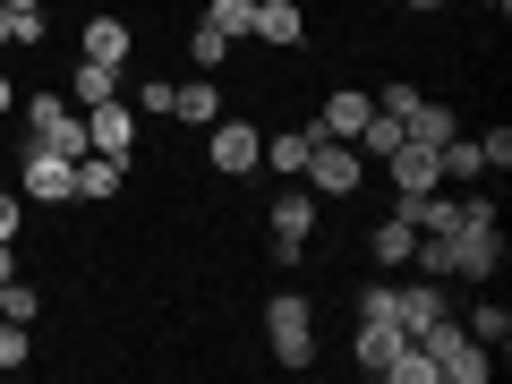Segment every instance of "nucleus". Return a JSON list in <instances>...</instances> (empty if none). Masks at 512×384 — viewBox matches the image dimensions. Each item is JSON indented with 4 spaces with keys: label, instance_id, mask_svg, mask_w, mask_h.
Returning a JSON list of instances; mask_svg holds the SVG:
<instances>
[{
    "label": "nucleus",
    "instance_id": "f03ea898",
    "mask_svg": "<svg viewBox=\"0 0 512 384\" xmlns=\"http://www.w3.org/2000/svg\"><path fill=\"white\" fill-rule=\"evenodd\" d=\"M265 342H274L282 367H308L316 359V308H308V291H274V299H265Z\"/></svg>",
    "mask_w": 512,
    "mask_h": 384
},
{
    "label": "nucleus",
    "instance_id": "a211bd4d",
    "mask_svg": "<svg viewBox=\"0 0 512 384\" xmlns=\"http://www.w3.org/2000/svg\"><path fill=\"white\" fill-rule=\"evenodd\" d=\"M120 188H128V163H120V154H86V163H77V197L103 205V197H120Z\"/></svg>",
    "mask_w": 512,
    "mask_h": 384
},
{
    "label": "nucleus",
    "instance_id": "2eb2a0df",
    "mask_svg": "<svg viewBox=\"0 0 512 384\" xmlns=\"http://www.w3.org/2000/svg\"><path fill=\"white\" fill-rule=\"evenodd\" d=\"M120 86H128V69H103V60H77V77H69V103H77V111H94V103H111Z\"/></svg>",
    "mask_w": 512,
    "mask_h": 384
},
{
    "label": "nucleus",
    "instance_id": "bb28decb",
    "mask_svg": "<svg viewBox=\"0 0 512 384\" xmlns=\"http://www.w3.org/2000/svg\"><path fill=\"white\" fill-rule=\"evenodd\" d=\"M188 60H197V69H205V77H214V69H222V60H231V43H222V35H214V26H197V35H188Z\"/></svg>",
    "mask_w": 512,
    "mask_h": 384
},
{
    "label": "nucleus",
    "instance_id": "9d476101",
    "mask_svg": "<svg viewBox=\"0 0 512 384\" xmlns=\"http://www.w3.org/2000/svg\"><path fill=\"white\" fill-rule=\"evenodd\" d=\"M367 111H376V94H367V86H333L325 111H316V137H350V146H359Z\"/></svg>",
    "mask_w": 512,
    "mask_h": 384
},
{
    "label": "nucleus",
    "instance_id": "4c0bfd02",
    "mask_svg": "<svg viewBox=\"0 0 512 384\" xmlns=\"http://www.w3.org/2000/svg\"><path fill=\"white\" fill-rule=\"evenodd\" d=\"M9 9H43V0H9Z\"/></svg>",
    "mask_w": 512,
    "mask_h": 384
},
{
    "label": "nucleus",
    "instance_id": "473e14b6",
    "mask_svg": "<svg viewBox=\"0 0 512 384\" xmlns=\"http://www.w3.org/2000/svg\"><path fill=\"white\" fill-rule=\"evenodd\" d=\"M0 282H18V239H0Z\"/></svg>",
    "mask_w": 512,
    "mask_h": 384
},
{
    "label": "nucleus",
    "instance_id": "9b49d317",
    "mask_svg": "<svg viewBox=\"0 0 512 384\" xmlns=\"http://www.w3.org/2000/svg\"><path fill=\"white\" fill-rule=\"evenodd\" d=\"M248 35H256V43H274V52H299V35H308V9H299V0H256Z\"/></svg>",
    "mask_w": 512,
    "mask_h": 384
},
{
    "label": "nucleus",
    "instance_id": "72a5a7b5",
    "mask_svg": "<svg viewBox=\"0 0 512 384\" xmlns=\"http://www.w3.org/2000/svg\"><path fill=\"white\" fill-rule=\"evenodd\" d=\"M9 26H18V9H9V0H0V43H9Z\"/></svg>",
    "mask_w": 512,
    "mask_h": 384
},
{
    "label": "nucleus",
    "instance_id": "c756f323",
    "mask_svg": "<svg viewBox=\"0 0 512 384\" xmlns=\"http://www.w3.org/2000/svg\"><path fill=\"white\" fill-rule=\"evenodd\" d=\"M478 154H487V171H512V128H487V137H478Z\"/></svg>",
    "mask_w": 512,
    "mask_h": 384
},
{
    "label": "nucleus",
    "instance_id": "ddd939ff",
    "mask_svg": "<svg viewBox=\"0 0 512 384\" xmlns=\"http://www.w3.org/2000/svg\"><path fill=\"white\" fill-rule=\"evenodd\" d=\"M128 52H137L128 18H86V52H77V60H103V69H128Z\"/></svg>",
    "mask_w": 512,
    "mask_h": 384
},
{
    "label": "nucleus",
    "instance_id": "7ed1b4c3",
    "mask_svg": "<svg viewBox=\"0 0 512 384\" xmlns=\"http://www.w3.org/2000/svg\"><path fill=\"white\" fill-rule=\"evenodd\" d=\"M26 137H35L43 154H69V163H86V111L69 103V94H35V103H26Z\"/></svg>",
    "mask_w": 512,
    "mask_h": 384
},
{
    "label": "nucleus",
    "instance_id": "aec40b11",
    "mask_svg": "<svg viewBox=\"0 0 512 384\" xmlns=\"http://www.w3.org/2000/svg\"><path fill=\"white\" fill-rule=\"evenodd\" d=\"M436 316H444V291H436V282H402V333L436 325Z\"/></svg>",
    "mask_w": 512,
    "mask_h": 384
},
{
    "label": "nucleus",
    "instance_id": "412c9836",
    "mask_svg": "<svg viewBox=\"0 0 512 384\" xmlns=\"http://www.w3.org/2000/svg\"><path fill=\"white\" fill-rule=\"evenodd\" d=\"M384 376H393V384H444V376H436V359H427L419 342H402V350H393V359H384Z\"/></svg>",
    "mask_w": 512,
    "mask_h": 384
},
{
    "label": "nucleus",
    "instance_id": "4be33fe9",
    "mask_svg": "<svg viewBox=\"0 0 512 384\" xmlns=\"http://www.w3.org/2000/svg\"><path fill=\"white\" fill-rule=\"evenodd\" d=\"M461 325H470V333H478V342H487V350H504V342H512V316L495 308V299H478V308L461 316Z\"/></svg>",
    "mask_w": 512,
    "mask_h": 384
},
{
    "label": "nucleus",
    "instance_id": "4468645a",
    "mask_svg": "<svg viewBox=\"0 0 512 384\" xmlns=\"http://www.w3.org/2000/svg\"><path fill=\"white\" fill-rule=\"evenodd\" d=\"M171 120L214 128V120H222V86H214V77H188V86H171Z\"/></svg>",
    "mask_w": 512,
    "mask_h": 384
},
{
    "label": "nucleus",
    "instance_id": "7c9ffc66",
    "mask_svg": "<svg viewBox=\"0 0 512 384\" xmlns=\"http://www.w3.org/2000/svg\"><path fill=\"white\" fill-rule=\"evenodd\" d=\"M43 35H52V26H43V9H18V26H9V43H26V52H35Z\"/></svg>",
    "mask_w": 512,
    "mask_h": 384
},
{
    "label": "nucleus",
    "instance_id": "c85d7f7f",
    "mask_svg": "<svg viewBox=\"0 0 512 384\" xmlns=\"http://www.w3.org/2000/svg\"><path fill=\"white\" fill-rule=\"evenodd\" d=\"M35 308H43V299L26 291V282H0V316H18V325H35Z\"/></svg>",
    "mask_w": 512,
    "mask_h": 384
},
{
    "label": "nucleus",
    "instance_id": "423d86ee",
    "mask_svg": "<svg viewBox=\"0 0 512 384\" xmlns=\"http://www.w3.org/2000/svg\"><path fill=\"white\" fill-rule=\"evenodd\" d=\"M205 154H214L222 180H248V171L265 163V128H256V120H231V111H222V120L205 128Z\"/></svg>",
    "mask_w": 512,
    "mask_h": 384
},
{
    "label": "nucleus",
    "instance_id": "0eeeda50",
    "mask_svg": "<svg viewBox=\"0 0 512 384\" xmlns=\"http://www.w3.org/2000/svg\"><path fill=\"white\" fill-rule=\"evenodd\" d=\"M18 197H26V205H77V163H69V154L26 146V163H18Z\"/></svg>",
    "mask_w": 512,
    "mask_h": 384
},
{
    "label": "nucleus",
    "instance_id": "a878e982",
    "mask_svg": "<svg viewBox=\"0 0 512 384\" xmlns=\"http://www.w3.org/2000/svg\"><path fill=\"white\" fill-rule=\"evenodd\" d=\"M359 316H393V325H402V282H367V291H359Z\"/></svg>",
    "mask_w": 512,
    "mask_h": 384
},
{
    "label": "nucleus",
    "instance_id": "cd10ccee",
    "mask_svg": "<svg viewBox=\"0 0 512 384\" xmlns=\"http://www.w3.org/2000/svg\"><path fill=\"white\" fill-rule=\"evenodd\" d=\"M18 367H26V325L0 316V376H18Z\"/></svg>",
    "mask_w": 512,
    "mask_h": 384
},
{
    "label": "nucleus",
    "instance_id": "dca6fc26",
    "mask_svg": "<svg viewBox=\"0 0 512 384\" xmlns=\"http://www.w3.org/2000/svg\"><path fill=\"white\" fill-rule=\"evenodd\" d=\"M410 239H419V231H410L402 214H384V222H367V256H376L384 274H393V265H410Z\"/></svg>",
    "mask_w": 512,
    "mask_h": 384
},
{
    "label": "nucleus",
    "instance_id": "20e7f679",
    "mask_svg": "<svg viewBox=\"0 0 512 384\" xmlns=\"http://www.w3.org/2000/svg\"><path fill=\"white\" fill-rule=\"evenodd\" d=\"M299 180H308L325 205H333V197H359V188H367V154L350 146V137H316V154H308Z\"/></svg>",
    "mask_w": 512,
    "mask_h": 384
},
{
    "label": "nucleus",
    "instance_id": "6ab92c4d",
    "mask_svg": "<svg viewBox=\"0 0 512 384\" xmlns=\"http://www.w3.org/2000/svg\"><path fill=\"white\" fill-rule=\"evenodd\" d=\"M436 163H444V180H487V154H478V137H461V128L436 146Z\"/></svg>",
    "mask_w": 512,
    "mask_h": 384
},
{
    "label": "nucleus",
    "instance_id": "393cba45",
    "mask_svg": "<svg viewBox=\"0 0 512 384\" xmlns=\"http://www.w3.org/2000/svg\"><path fill=\"white\" fill-rule=\"evenodd\" d=\"M402 146V120L393 111H367V128H359V154H393Z\"/></svg>",
    "mask_w": 512,
    "mask_h": 384
},
{
    "label": "nucleus",
    "instance_id": "5701e85b",
    "mask_svg": "<svg viewBox=\"0 0 512 384\" xmlns=\"http://www.w3.org/2000/svg\"><path fill=\"white\" fill-rule=\"evenodd\" d=\"M248 18H256V0H214V9H205V26H214L222 43H239V35H248Z\"/></svg>",
    "mask_w": 512,
    "mask_h": 384
},
{
    "label": "nucleus",
    "instance_id": "f704fd0d",
    "mask_svg": "<svg viewBox=\"0 0 512 384\" xmlns=\"http://www.w3.org/2000/svg\"><path fill=\"white\" fill-rule=\"evenodd\" d=\"M478 9H487V18H512V0H478Z\"/></svg>",
    "mask_w": 512,
    "mask_h": 384
},
{
    "label": "nucleus",
    "instance_id": "f3484780",
    "mask_svg": "<svg viewBox=\"0 0 512 384\" xmlns=\"http://www.w3.org/2000/svg\"><path fill=\"white\" fill-rule=\"evenodd\" d=\"M308 154H316V120H308V128H282V137H265V163H274L282 180H299V171H308Z\"/></svg>",
    "mask_w": 512,
    "mask_h": 384
},
{
    "label": "nucleus",
    "instance_id": "2f4dec72",
    "mask_svg": "<svg viewBox=\"0 0 512 384\" xmlns=\"http://www.w3.org/2000/svg\"><path fill=\"white\" fill-rule=\"evenodd\" d=\"M18 222H26V197H18V188H0V239H18Z\"/></svg>",
    "mask_w": 512,
    "mask_h": 384
},
{
    "label": "nucleus",
    "instance_id": "39448f33",
    "mask_svg": "<svg viewBox=\"0 0 512 384\" xmlns=\"http://www.w3.org/2000/svg\"><path fill=\"white\" fill-rule=\"evenodd\" d=\"M316 214H325V197H316L308 180H282V197L265 205V222H274V256H282V265H291V256L316 239Z\"/></svg>",
    "mask_w": 512,
    "mask_h": 384
},
{
    "label": "nucleus",
    "instance_id": "b1692460",
    "mask_svg": "<svg viewBox=\"0 0 512 384\" xmlns=\"http://www.w3.org/2000/svg\"><path fill=\"white\" fill-rule=\"evenodd\" d=\"M128 94V111H137V120H171V86L163 77H146V86H120Z\"/></svg>",
    "mask_w": 512,
    "mask_h": 384
},
{
    "label": "nucleus",
    "instance_id": "e433bc0d",
    "mask_svg": "<svg viewBox=\"0 0 512 384\" xmlns=\"http://www.w3.org/2000/svg\"><path fill=\"white\" fill-rule=\"evenodd\" d=\"M410 9H444V0H410Z\"/></svg>",
    "mask_w": 512,
    "mask_h": 384
},
{
    "label": "nucleus",
    "instance_id": "f8f14e48",
    "mask_svg": "<svg viewBox=\"0 0 512 384\" xmlns=\"http://www.w3.org/2000/svg\"><path fill=\"white\" fill-rule=\"evenodd\" d=\"M402 342H410V333L393 325V316H359V333H350V359H359L367 376H384V359H393Z\"/></svg>",
    "mask_w": 512,
    "mask_h": 384
},
{
    "label": "nucleus",
    "instance_id": "1a4fd4ad",
    "mask_svg": "<svg viewBox=\"0 0 512 384\" xmlns=\"http://www.w3.org/2000/svg\"><path fill=\"white\" fill-rule=\"evenodd\" d=\"M137 128H146V120L128 111V94H111V103L86 111V146H94V154H120V163H128V154H137Z\"/></svg>",
    "mask_w": 512,
    "mask_h": 384
},
{
    "label": "nucleus",
    "instance_id": "6e6552de",
    "mask_svg": "<svg viewBox=\"0 0 512 384\" xmlns=\"http://www.w3.org/2000/svg\"><path fill=\"white\" fill-rule=\"evenodd\" d=\"M384 180H393V197H427V188H444V163H436V146L402 137V146L384 154Z\"/></svg>",
    "mask_w": 512,
    "mask_h": 384
},
{
    "label": "nucleus",
    "instance_id": "f257e3e1",
    "mask_svg": "<svg viewBox=\"0 0 512 384\" xmlns=\"http://www.w3.org/2000/svg\"><path fill=\"white\" fill-rule=\"evenodd\" d=\"M410 342H419L427 359H436V376H444V384H487V376H495V350L478 342V333L461 325L453 308H444L436 325H419V333H410Z\"/></svg>",
    "mask_w": 512,
    "mask_h": 384
},
{
    "label": "nucleus",
    "instance_id": "c9c22d12",
    "mask_svg": "<svg viewBox=\"0 0 512 384\" xmlns=\"http://www.w3.org/2000/svg\"><path fill=\"white\" fill-rule=\"evenodd\" d=\"M9 103H18V86H9V77H0V111H9Z\"/></svg>",
    "mask_w": 512,
    "mask_h": 384
}]
</instances>
